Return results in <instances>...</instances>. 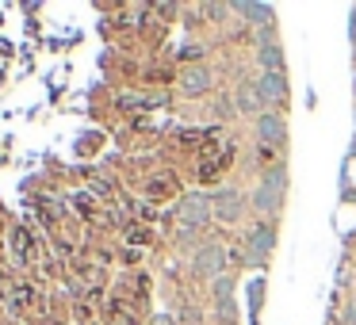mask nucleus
Wrapping results in <instances>:
<instances>
[{"mask_svg": "<svg viewBox=\"0 0 356 325\" xmlns=\"http://www.w3.org/2000/svg\"><path fill=\"white\" fill-rule=\"evenodd\" d=\"M245 260H249V268H264L268 264V256H272V249H276V226L272 222H257L253 230L245 233Z\"/></svg>", "mask_w": 356, "mask_h": 325, "instance_id": "nucleus-1", "label": "nucleus"}, {"mask_svg": "<svg viewBox=\"0 0 356 325\" xmlns=\"http://www.w3.org/2000/svg\"><path fill=\"white\" fill-rule=\"evenodd\" d=\"M253 131H257V142L264 149H284L287 146V119L280 111H264L261 119H253Z\"/></svg>", "mask_w": 356, "mask_h": 325, "instance_id": "nucleus-2", "label": "nucleus"}, {"mask_svg": "<svg viewBox=\"0 0 356 325\" xmlns=\"http://www.w3.org/2000/svg\"><path fill=\"white\" fill-rule=\"evenodd\" d=\"M211 215H215V207H211V199L200 195V192L184 195V199L177 203V218L188 226V230H203V226L211 222Z\"/></svg>", "mask_w": 356, "mask_h": 325, "instance_id": "nucleus-3", "label": "nucleus"}, {"mask_svg": "<svg viewBox=\"0 0 356 325\" xmlns=\"http://www.w3.org/2000/svg\"><path fill=\"white\" fill-rule=\"evenodd\" d=\"M211 207H215V218L238 222V218L249 210V195H241L238 188H218V192L211 195Z\"/></svg>", "mask_w": 356, "mask_h": 325, "instance_id": "nucleus-4", "label": "nucleus"}, {"mask_svg": "<svg viewBox=\"0 0 356 325\" xmlns=\"http://www.w3.org/2000/svg\"><path fill=\"white\" fill-rule=\"evenodd\" d=\"M253 88L264 108H287V73H261Z\"/></svg>", "mask_w": 356, "mask_h": 325, "instance_id": "nucleus-5", "label": "nucleus"}, {"mask_svg": "<svg viewBox=\"0 0 356 325\" xmlns=\"http://www.w3.org/2000/svg\"><path fill=\"white\" fill-rule=\"evenodd\" d=\"M226 249L222 245H203L200 253L192 256V272L195 276H211V279H218V276H226Z\"/></svg>", "mask_w": 356, "mask_h": 325, "instance_id": "nucleus-6", "label": "nucleus"}, {"mask_svg": "<svg viewBox=\"0 0 356 325\" xmlns=\"http://www.w3.org/2000/svg\"><path fill=\"white\" fill-rule=\"evenodd\" d=\"M230 12L245 16V24L253 27V31H264V27H276V24H280L272 4H230Z\"/></svg>", "mask_w": 356, "mask_h": 325, "instance_id": "nucleus-7", "label": "nucleus"}, {"mask_svg": "<svg viewBox=\"0 0 356 325\" xmlns=\"http://www.w3.org/2000/svg\"><path fill=\"white\" fill-rule=\"evenodd\" d=\"M249 207H253L261 218H276L280 210H284V195L272 192V188H264V184H257L253 192H249Z\"/></svg>", "mask_w": 356, "mask_h": 325, "instance_id": "nucleus-8", "label": "nucleus"}, {"mask_svg": "<svg viewBox=\"0 0 356 325\" xmlns=\"http://www.w3.org/2000/svg\"><path fill=\"white\" fill-rule=\"evenodd\" d=\"M234 111H238V115H257V119H261L268 108L261 103V96H257L253 85H241L238 92H234Z\"/></svg>", "mask_w": 356, "mask_h": 325, "instance_id": "nucleus-9", "label": "nucleus"}, {"mask_svg": "<svg viewBox=\"0 0 356 325\" xmlns=\"http://www.w3.org/2000/svg\"><path fill=\"white\" fill-rule=\"evenodd\" d=\"M257 65H261V73H287V54L284 47H261L257 50Z\"/></svg>", "mask_w": 356, "mask_h": 325, "instance_id": "nucleus-10", "label": "nucleus"}, {"mask_svg": "<svg viewBox=\"0 0 356 325\" xmlns=\"http://www.w3.org/2000/svg\"><path fill=\"white\" fill-rule=\"evenodd\" d=\"M180 88H184V96H203L211 88V73L203 69V65H195V69H184V77H180Z\"/></svg>", "mask_w": 356, "mask_h": 325, "instance_id": "nucleus-11", "label": "nucleus"}, {"mask_svg": "<svg viewBox=\"0 0 356 325\" xmlns=\"http://www.w3.org/2000/svg\"><path fill=\"white\" fill-rule=\"evenodd\" d=\"M261 184L272 188V192H280V195H287V169L284 165H268V169L261 172Z\"/></svg>", "mask_w": 356, "mask_h": 325, "instance_id": "nucleus-12", "label": "nucleus"}, {"mask_svg": "<svg viewBox=\"0 0 356 325\" xmlns=\"http://www.w3.org/2000/svg\"><path fill=\"white\" fill-rule=\"evenodd\" d=\"M211 299H215V302L234 299V276H218V279H211Z\"/></svg>", "mask_w": 356, "mask_h": 325, "instance_id": "nucleus-13", "label": "nucleus"}, {"mask_svg": "<svg viewBox=\"0 0 356 325\" xmlns=\"http://www.w3.org/2000/svg\"><path fill=\"white\" fill-rule=\"evenodd\" d=\"M149 325H177V322H172L169 314H157V317H154V322H149Z\"/></svg>", "mask_w": 356, "mask_h": 325, "instance_id": "nucleus-14", "label": "nucleus"}, {"mask_svg": "<svg viewBox=\"0 0 356 325\" xmlns=\"http://www.w3.org/2000/svg\"><path fill=\"white\" fill-rule=\"evenodd\" d=\"M348 325H356V306H348Z\"/></svg>", "mask_w": 356, "mask_h": 325, "instance_id": "nucleus-15", "label": "nucleus"}]
</instances>
